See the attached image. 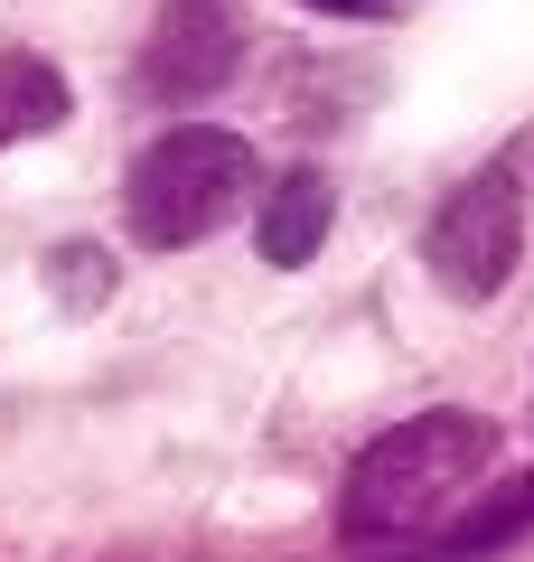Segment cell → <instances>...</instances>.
I'll list each match as a JSON object with an SVG mask.
<instances>
[{"instance_id":"obj_1","label":"cell","mask_w":534,"mask_h":562,"mask_svg":"<svg viewBox=\"0 0 534 562\" xmlns=\"http://www.w3.org/2000/svg\"><path fill=\"white\" fill-rule=\"evenodd\" d=\"M497 460V422L478 413H413L385 441L356 450L347 497H337V535L347 543H403L422 525H441L469 487H488Z\"/></svg>"},{"instance_id":"obj_2","label":"cell","mask_w":534,"mask_h":562,"mask_svg":"<svg viewBox=\"0 0 534 562\" xmlns=\"http://www.w3.org/2000/svg\"><path fill=\"white\" fill-rule=\"evenodd\" d=\"M244 188H254V140L216 132V122H178V132H159L132 160L122 206H132V235L151 244V254H178V244L216 235L244 206Z\"/></svg>"},{"instance_id":"obj_3","label":"cell","mask_w":534,"mask_h":562,"mask_svg":"<svg viewBox=\"0 0 534 562\" xmlns=\"http://www.w3.org/2000/svg\"><path fill=\"white\" fill-rule=\"evenodd\" d=\"M422 262H432V281L450 301H497L515 281V262H525V188H515L507 169L459 179L450 198H441L432 235H422Z\"/></svg>"},{"instance_id":"obj_4","label":"cell","mask_w":534,"mask_h":562,"mask_svg":"<svg viewBox=\"0 0 534 562\" xmlns=\"http://www.w3.org/2000/svg\"><path fill=\"white\" fill-rule=\"evenodd\" d=\"M244 76V10L235 0H159L151 47H141V94L198 103Z\"/></svg>"},{"instance_id":"obj_5","label":"cell","mask_w":534,"mask_h":562,"mask_svg":"<svg viewBox=\"0 0 534 562\" xmlns=\"http://www.w3.org/2000/svg\"><path fill=\"white\" fill-rule=\"evenodd\" d=\"M329 225H337V188L319 179V169H291V179H272V198H263L254 244H263L272 272H300V262L329 244Z\"/></svg>"},{"instance_id":"obj_6","label":"cell","mask_w":534,"mask_h":562,"mask_svg":"<svg viewBox=\"0 0 534 562\" xmlns=\"http://www.w3.org/2000/svg\"><path fill=\"white\" fill-rule=\"evenodd\" d=\"M76 113V94H66V76L47 57H0V150H20V140H47L57 122Z\"/></svg>"},{"instance_id":"obj_7","label":"cell","mask_w":534,"mask_h":562,"mask_svg":"<svg viewBox=\"0 0 534 562\" xmlns=\"http://www.w3.org/2000/svg\"><path fill=\"white\" fill-rule=\"evenodd\" d=\"M47 291H57L66 310H103V301H113V262H103V244H57V254H47Z\"/></svg>"},{"instance_id":"obj_8","label":"cell","mask_w":534,"mask_h":562,"mask_svg":"<svg viewBox=\"0 0 534 562\" xmlns=\"http://www.w3.org/2000/svg\"><path fill=\"white\" fill-rule=\"evenodd\" d=\"M534 525V487H515V497H497L478 525H459V553H488V543H507V535H525Z\"/></svg>"},{"instance_id":"obj_9","label":"cell","mask_w":534,"mask_h":562,"mask_svg":"<svg viewBox=\"0 0 534 562\" xmlns=\"http://www.w3.org/2000/svg\"><path fill=\"white\" fill-rule=\"evenodd\" d=\"M310 10H337V20H394V0H310Z\"/></svg>"}]
</instances>
